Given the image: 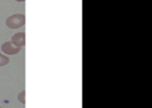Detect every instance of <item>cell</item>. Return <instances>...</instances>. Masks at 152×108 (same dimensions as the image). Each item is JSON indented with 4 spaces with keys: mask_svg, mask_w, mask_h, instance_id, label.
<instances>
[{
    "mask_svg": "<svg viewBox=\"0 0 152 108\" xmlns=\"http://www.w3.org/2000/svg\"><path fill=\"white\" fill-rule=\"evenodd\" d=\"M7 27L11 29H17L25 24V16L23 14H15V15L10 16L5 21Z\"/></svg>",
    "mask_w": 152,
    "mask_h": 108,
    "instance_id": "cell-1",
    "label": "cell"
},
{
    "mask_svg": "<svg viewBox=\"0 0 152 108\" xmlns=\"http://www.w3.org/2000/svg\"><path fill=\"white\" fill-rule=\"evenodd\" d=\"M1 50L4 54H7V55H16L20 52L21 48L18 46H16L14 43H12L11 41L9 42H4L1 46Z\"/></svg>",
    "mask_w": 152,
    "mask_h": 108,
    "instance_id": "cell-2",
    "label": "cell"
},
{
    "mask_svg": "<svg viewBox=\"0 0 152 108\" xmlns=\"http://www.w3.org/2000/svg\"><path fill=\"white\" fill-rule=\"evenodd\" d=\"M11 42L14 43L16 46L22 48V47L25 45V33H24V32H18V33H15L13 36V38H12Z\"/></svg>",
    "mask_w": 152,
    "mask_h": 108,
    "instance_id": "cell-3",
    "label": "cell"
},
{
    "mask_svg": "<svg viewBox=\"0 0 152 108\" xmlns=\"http://www.w3.org/2000/svg\"><path fill=\"white\" fill-rule=\"evenodd\" d=\"M9 62H10V58L7 55H4V54L0 53V67L7 66Z\"/></svg>",
    "mask_w": 152,
    "mask_h": 108,
    "instance_id": "cell-4",
    "label": "cell"
},
{
    "mask_svg": "<svg viewBox=\"0 0 152 108\" xmlns=\"http://www.w3.org/2000/svg\"><path fill=\"white\" fill-rule=\"evenodd\" d=\"M18 101H20L22 104H25V91H22L21 93L18 95Z\"/></svg>",
    "mask_w": 152,
    "mask_h": 108,
    "instance_id": "cell-5",
    "label": "cell"
},
{
    "mask_svg": "<svg viewBox=\"0 0 152 108\" xmlns=\"http://www.w3.org/2000/svg\"><path fill=\"white\" fill-rule=\"evenodd\" d=\"M16 1H18V2H24L25 0H16Z\"/></svg>",
    "mask_w": 152,
    "mask_h": 108,
    "instance_id": "cell-6",
    "label": "cell"
},
{
    "mask_svg": "<svg viewBox=\"0 0 152 108\" xmlns=\"http://www.w3.org/2000/svg\"><path fill=\"white\" fill-rule=\"evenodd\" d=\"M0 108H2V107H0Z\"/></svg>",
    "mask_w": 152,
    "mask_h": 108,
    "instance_id": "cell-7",
    "label": "cell"
}]
</instances>
